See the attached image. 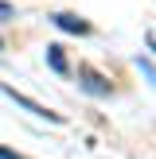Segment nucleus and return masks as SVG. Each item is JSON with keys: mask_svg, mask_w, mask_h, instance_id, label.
<instances>
[{"mask_svg": "<svg viewBox=\"0 0 156 159\" xmlns=\"http://www.w3.org/2000/svg\"><path fill=\"white\" fill-rule=\"evenodd\" d=\"M8 12H12V8H8V4H4V0H0V16H8Z\"/></svg>", "mask_w": 156, "mask_h": 159, "instance_id": "obj_5", "label": "nucleus"}, {"mask_svg": "<svg viewBox=\"0 0 156 159\" xmlns=\"http://www.w3.org/2000/svg\"><path fill=\"white\" fill-rule=\"evenodd\" d=\"M152 47H156V43H152Z\"/></svg>", "mask_w": 156, "mask_h": 159, "instance_id": "obj_6", "label": "nucleus"}, {"mask_svg": "<svg viewBox=\"0 0 156 159\" xmlns=\"http://www.w3.org/2000/svg\"><path fill=\"white\" fill-rule=\"evenodd\" d=\"M0 159H23V155H16V152H8V148H0Z\"/></svg>", "mask_w": 156, "mask_h": 159, "instance_id": "obj_4", "label": "nucleus"}, {"mask_svg": "<svg viewBox=\"0 0 156 159\" xmlns=\"http://www.w3.org/2000/svg\"><path fill=\"white\" fill-rule=\"evenodd\" d=\"M55 27H62V31H78V35H86V31H90V23H86V20H78V16H70V12H59V16H55Z\"/></svg>", "mask_w": 156, "mask_h": 159, "instance_id": "obj_2", "label": "nucleus"}, {"mask_svg": "<svg viewBox=\"0 0 156 159\" xmlns=\"http://www.w3.org/2000/svg\"><path fill=\"white\" fill-rule=\"evenodd\" d=\"M4 93H8V97H16V105H23V109H27V113H35V116H47V120H62L59 113H51V109L35 105V101H31V97H23V93H16V89H4Z\"/></svg>", "mask_w": 156, "mask_h": 159, "instance_id": "obj_1", "label": "nucleus"}, {"mask_svg": "<svg viewBox=\"0 0 156 159\" xmlns=\"http://www.w3.org/2000/svg\"><path fill=\"white\" fill-rule=\"evenodd\" d=\"M47 62H51V70H66V58H62V47H47Z\"/></svg>", "mask_w": 156, "mask_h": 159, "instance_id": "obj_3", "label": "nucleus"}]
</instances>
